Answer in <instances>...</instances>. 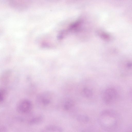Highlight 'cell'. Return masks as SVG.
Masks as SVG:
<instances>
[{
	"mask_svg": "<svg viewBox=\"0 0 132 132\" xmlns=\"http://www.w3.org/2000/svg\"><path fill=\"white\" fill-rule=\"evenodd\" d=\"M102 114L106 118V128L110 132H115L120 129L122 124V119L118 112L112 110H107L103 111Z\"/></svg>",
	"mask_w": 132,
	"mask_h": 132,
	"instance_id": "1",
	"label": "cell"
},
{
	"mask_svg": "<svg viewBox=\"0 0 132 132\" xmlns=\"http://www.w3.org/2000/svg\"><path fill=\"white\" fill-rule=\"evenodd\" d=\"M54 96L51 92L46 91L42 93L37 98V104L42 108H45L48 107L53 101Z\"/></svg>",
	"mask_w": 132,
	"mask_h": 132,
	"instance_id": "2",
	"label": "cell"
},
{
	"mask_svg": "<svg viewBox=\"0 0 132 132\" xmlns=\"http://www.w3.org/2000/svg\"><path fill=\"white\" fill-rule=\"evenodd\" d=\"M118 94L117 90L113 87L106 89L103 96V100L106 104L109 105L114 102L118 99Z\"/></svg>",
	"mask_w": 132,
	"mask_h": 132,
	"instance_id": "3",
	"label": "cell"
},
{
	"mask_svg": "<svg viewBox=\"0 0 132 132\" xmlns=\"http://www.w3.org/2000/svg\"><path fill=\"white\" fill-rule=\"evenodd\" d=\"M32 108L31 102L27 99L21 100L18 104L17 107V110L19 113L24 114L29 113Z\"/></svg>",
	"mask_w": 132,
	"mask_h": 132,
	"instance_id": "4",
	"label": "cell"
},
{
	"mask_svg": "<svg viewBox=\"0 0 132 132\" xmlns=\"http://www.w3.org/2000/svg\"><path fill=\"white\" fill-rule=\"evenodd\" d=\"M119 69L121 73L123 75H132V61L127 60L121 63Z\"/></svg>",
	"mask_w": 132,
	"mask_h": 132,
	"instance_id": "5",
	"label": "cell"
},
{
	"mask_svg": "<svg viewBox=\"0 0 132 132\" xmlns=\"http://www.w3.org/2000/svg\"><path fill=\"white\" fill-rule=\"evenodd\" d=\"M43 119V117L40 115L32 116L26 120V122L30 125H35L38 124L42 122Z\"/></svg>",
	"mask_w": 132,
	"mask_h": 132,
	"instance_id": "6",
	"label": "cell"
},
{
	"mask_svg": "<svg viewBox=\"0 0 132 132\" xmlns=\"http://www.w3.org/2000/svg\"><path fill=\"white\" fill-rule=\"evenodd\" d=\"M40 132H62V130L58 126L51 125L44 128Z\"/></svg>",
	"mask_w": 132,
	"mask_h": 132,
	"instance_id": "7",
	"label": "cell"
},
{
	"mask_svg": "<svg viewBox=\"0 0 132 132\" xmlns=\"http://www.w3.org/2000/svg\"><path fill=\"white\" fill-rule=\"evenodd\" d=\"M82 95L87 98H89L92 97L93 94V92L91 89L86 87L84 88L82 90Z\"/></svg>",
	"mask_w": 132,
	"mask_h": 132,
	"instance_id": "8",
	"label": "cell"
},
{
	"mask_svg": "<svg viewBox=\"0 0 132 132\" xmlns=\"http://www.w3.org/2000/svg\"><path fill=\"white\" fill-rule=\"evenodd\" d=\"M77 121L80 122L86 123L89 121V118L87 116L84 114H79L77 117Z\"/></svg>",
	"mask_w": 132,
	"mask_h": 132,
	"instance_id": "9",
	"label": "cell"
},
{
	"mask_svg": "<svg viewBox=\"0 0 132 132\" xmlns=\"http://www.w3.org/2000/svg\"><path fill=\"white\" fill-rule=\"evenodd\" d=\"M74 105V103L72 100H69L65 103L64 108L66 110H68L72 107Z\"/></svg>",
	"mask_w": 132,
	"mask_h": 132,
	"instance_id": "10",
	"label": "cell"
},
{
	"mask_svg": "<svg viewBox=\"0 0 132 132\" xmlns=\"http://www.w3.org/2000/svg\"><path fill=\"white\" fill-rule=\"evenodd\" d=\"M6 95V92L4 89L1 90L0 93V100L1 102H2L5 98Z\"/></svg>",
	"mask_w": 132,
	"mask_h": 132,
	"instance_id": "11",
	"label": "cell"
},
{
	"mask_svg": "<svg viewBox=\"0 0 132 132\" xmlns=\"http://www.w3.org/2000/svg\"><path fill=\"white\" fill-rule=\"evenodd\" d=\"M42 46L43 47H48L49 46L48 43L45 42H43L42 44Z\"/></svg>",
	"mask_w": 132,
	"mask_h": 132,
	"instance_id": "12",
	"label": "cell"
},
{
	"mask_svg": "<svg viewBox=\"0 0 132 132\" xmlns=\"http://www.w3.org/2000/svg\"><path fill=\"white\" fill-rule=\"evenodd\" d=\"M130 97H131V99L132 100V90L130 92Z\"/></svg>",
	"mask_w": 132,
	"mask_h": 132,
	"instance_id": "13",
	"label": "cell"
}]
</instances>
